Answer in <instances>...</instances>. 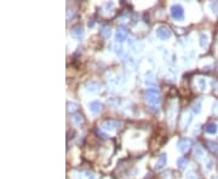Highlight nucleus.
Instances as JSON below:
<instances>
[{
	"mask_svg": "<svg viewBox=\"0 0 218 179\" xmlns=\"http://www.w3.org/2000/svg\"><path fill=\"white\" fill-rule=\"evenodd\" d=\"M192 110H193L194 114H199V113H200V110H201V101H200V99L197 101V102H195L194 104H193Z\"/></svg>",
	"mask_w": 218,
	"mask_h": 179,
	"instance_id": "obj_11",
	"label": "nucleus"
},
{
	"mask_svg": "<svg viewBox=\"0 0 218 179\" xmlns=\"http://www.w3.org/2000/svg\"><path fill=\"white\" fill-rule=\"evenodd\" d=\"M72 120H73V122L75 123V125H79V123H80L81 121H83V119H81V115H75Z\"/></svg>",
	"mask_w": 218,
	"mask_h": 179,
	"instance_id": "obj_17",
	"label": "nucleus"
},
{
	"mask_svg": "<svg viewBox=\"0 0 218 179\" xmlns=\"http://www.w3.org/2000/svg\"><path fill=\"white\" fill-rule=\"evenodd\" d=\"M156 36L161 40H167L171 38V30L166 25H159L156 28Z\"/></svg>",
	"mask_w": 218,
	"mask_h": 179,
	"instance_id": "obj_3",
	"label": "nucleus"
},
{
	"mask_svg": "<svg viewBox=\"0 0 218 179\" xmlns=\"http://www.w3.org/2000/svg\"><path fill=\"white\" fill-rule=\"evenodd\" d=\"M204 154H205V153H204V149H202L200 145H196V147H195V155H196L197 157H202Z\"/></svg>",
	"mask_w": 218,
	"mask_h": 179,
	"instance_id": "obj_15",
	"label": "nucleus"
},
{
	"mask_svg": "<svg viewBox=\"0 0 218 179\" xmlns=\"http://www.w3.org/2000/svg\"><path fill=\"white\" fill-rule=\"evenodd\" d=\"M171 16L177 19V21H179V19H183V17H184V10H183V8L181 5L178 4H175L171 6Z\"/></svg>",
	"mask_w": 218,
	"mask_h": 179,
	"instance_id": "obj_2",
	"label": "nucleus"
},
{
	"mask_svg": "<svg viewBox=\"0 0 218 179\" xmlns=\"http://www.w3.org/2000/svg\"><path fill=\"white\" fill-rule=\"evenodd\" d=\"M206 132L207 133H210V134H215L216 132H217V129H218V126H217V123H215V122H210L208 125L206 126Z\"/></svg>",
	"mask_w": 218,
	"mask_h": 179,
	"instance_id": "obj_9",
	"label": "nucleus"
},
{
	"mask_svg": "<svg viewBox=\"0 0 218 179\" xmlns=\"http://www.w3.org/2000/svg\"><path fill=\"white\" fill-rule=\"evenodd\" d=\"M206 44H207V35H206L205 33H201L200 34V45L202 47H205Z\"/></svg>",
	"mask_w": 218,
	"mask_h": 179,
	"instance_id": "obj_13",
	"label": "nucleus"
},
{
	"mask_svg": "<svg viewBox=\"0 0 218 179\" xmlns=\"http://www.w3.org/2000/svg\"><path fill=\"white\" fill-rule=\"evenodd\" d=\"M77 104L75 103H68V110H70V112H74V110H77Z\"/></svg>",
	"mask_w": 218,
	"mask_h": 179,
	"instance_id": "obj_19",
	"label": "nucleus"
},
{
	"mask_svg": "<svg viewBox=\"0 0 218 179\" xmlns=\"http://www.w3.org/2000/svg\"><path fill=\"white\" fill-rule=\"evenodd\" d=\"M187 160L186 159H183V157H179L178 160H177V165H178V167L181 168V169H184L186 167H187Z\"/></svg>",
	"mask_w": 218,
	"mask_h": 179,
	"instance_id": "obj_12",
	"label": "nucleus"
},
{
	"mask_svg": "<svg viewBox=\"0 0 218 179\" xmlns=\"http://www.w3.org/2000/svg\"><path fill=\"white\" fill-rule=\"evenodd\" d=\"M187 179H196V176H194L193 172H189L188 176H187Z\"/></svg>",
	"mask_w": 218,
	"mask_h": 179,
	"instance_id": "obj_21",
	"label": "nucleus"
},
{
	"mask_svg": "<svg viewBox=\"0 0 218 179\" xmlns=\"http://www.w3.org/2000/svg\"><path fill=\"white\" fill-rule=\"evenodd\" d=\"M190 145H192V140L188 139V138H182V139L178 140V143H177V147H178V150L181 151V153H186V151H188Z\"/></svg>",
	"mask_w": 218,
	"mask_h": 179,
	"instance_id": "obj_4",
	"label": "nucleus"
},
{
	"mask_svg": "<svg viewBox=\"0 0 218 179\" xmlns=\"http://www.w3.org/2000/svg\"><path fill=\"white\" fill-rule=\"evenodd\" d=\"M101 34H102V35H103L104 38H109V36H110V34H112V32H110V29L107 28V27H106V28L102 29Z\"/></svg>",
	"mask_w": 218,
	"mask_h": 179,
	"instance_id": "obj_16",
	"label": "nucleus"
},
{
	"mask_svg": "<svg viewBox=\"0 0 218 179\" xmlns=\"http://www.w3.org/2000/svg\"><path fill=\"white\" fill-rule=\"evenodd\" d=\"M208 145H210V149L212 150V151H216V153H218V145L217 144H215V143H208Z\"/></svg>",
	"mask_w": 218,
	"mask_h": 179,
	"instance_id": "obj_18",
	"label": "nucleus"
},
{
	"mask_svg": "<svg viewBox=\"0 0 218 179\" xmlns=\"http://www.w3.org/2000/svg\"><path fill=\"white\" fill-rule=\"evenodd\" d=\"M146 99L150 105H158L160 102V93L158 88H148L146 91Z\"/></svg>",
	"mask_w": 218,
	"mask_h": 179,
	"instance_id": "obj_1",
	"label": "nucleus"
},
{
	"mask_svg": "<svg viewBox=\"0 0 218 179\" xmlns=\"http://www.w3.org/2000/svg\"><path fill=\"white\" fill-rule=\"evenodd\" d=\"M102 103L99 102V101H93V102H91L90 104H88V109H90V112L92 113V114H98L101 110H102Z\"/></svg>",
	"mask_w": 218,
	"mask_h": 179,
	"instance_id": "obj_5",
	"label": "nucleus"
},
{
	"mask_svg": "<svg viewBox=\"0 0 218 179\" xmlns=\"http://www.w3.org/2000/svg\"><path fill=\"white\" fill-rule=\"evenodd\" d=\"M126 36H127V32H126V29L124 28V27H120V28H118L117 34H115V39H117V41L122 43L124 40H126Z\"/></svg>",
	"mask_w": 218,
	"mask_h": 179,
	"instance_id": "obj_6",
	"label": "nucleus"
},
{
	"mask_svg": "<svg viewBox=\"0 0 218 179\" xmlns=\"http://www.w3.org/2000/svg\"><path fill=\"white\" fill-rule=\"evenodd\" d=\"M72 34H73V36H75V38L80 39L81 36L84 35V29H83V27H81V25L74 27V28L72 29Z\"/></svg>",
	"mask_w": 218,
	"mask_h": 179,
	"instance_id": "obj_8",
	"label": "nucleus"
},
{
	"mask_svg": "<svg viewBox=\"0 0 218 179\" xmlns=\"http://www.w3.org/2000/svg\"><path fill=\"white\" fill-rule=\"evenodd\" d=\"M166 162H167V157H166V154H161L159 157H158V161H156V165H155V168L156 169H161L166 166Z\"/></svg>",
	"mask_w": 218,
	"mask_h": 179,
	"instance_id": "obj_7",
	"label": "nucleus"
},
{
	"mask_svg": "<svg viewBox=\"0 0 218 179\" xmlns=\"http://www.w3.org/2000/svg\"><path fill=\"white\" fill-rule=\"evenodd\" d=\"M199 85H200V88H201V90H205V88H206V81L204 80V79H200V80H199Z\"/></svg>",
	"mask_w": 218,
	"mask_h": 179,
	"instance_id": "obj_20",
	"label": "nucleus"
},
{
	"mask_svg": "<svg viewBox=\"0 0 218 179\" xmlns=\"http://www.w3.org/2000/svg\"><path fill=\"white\" fill-rule=\"evenodd\" d=\"M87 87H88L87 90H88V91H91V92H97V91H98V88H99L96 82H91V84H88Z\"/></svg>",
	"mask_w": 218,
	"mask_h": 179,
	"instance_id": "obj_14",
	"label": "nucleus"
},
{
	"mask_svg": "<svg viewBox=\"0 0 218 179\" xmlns=\"http://www.w3.org/2000/svg\"><path fill=\"white\" fill-rule=\"evenodd\" d=\"M120 125V123L118 122V121H113V120H110V121H106L104 122V127L106 128H115V127H118Z\"/></svg>",
	"mask_w": 218,
	"mask_h": 179,
	"instance_id": "obj_10",
	"label": "nucleus"
}]
</instances>
